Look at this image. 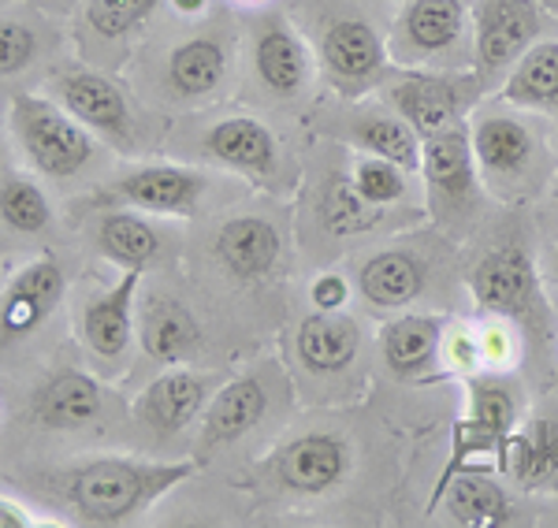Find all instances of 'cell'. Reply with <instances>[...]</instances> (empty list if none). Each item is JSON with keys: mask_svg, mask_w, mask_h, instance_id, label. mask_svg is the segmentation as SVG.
Instances as JSON below:
<instances>
[{"mask_svg": "<svg viewBox=\"0 0 558 528\" xmlns=\"http://www.w3.org/2000/svg\"><path fill=\"white\" fill-rule=\"evenodd\" d=\"M470 34L465 0H407L391 34V52L407 64L454 60Z\"/></svg>", "mask_w": 558, "mask_h": 528, "instance_id": "cell-7", "label": "cell"}, {"mask_svg": "<svg viewBox=\"0 0 558 528\" xmlns=\"http://www.w3.org/2000/svg\"><path fill=\"white\" fill-rule=\"evenodd\" d=\"M52 97L83 123L86 131H97L105 138H116L128 146L134 134V115L128 105V94L105 78L101 71L89 67H64L52 75Z\"/></svg>", "mask_w": 558, "mask_h": 528, "instance_id": "cell-9", "label": "cell"}, {"mask_svg": "<svg viewBox=\"0 0 558 528\" xmlns=\"http://www.w3.org/2000/svg\"><path fill=\"white\" fill-rule=\"evenodd\" d=\"M268 409V391L257 376H242V380L223 383L213 395V402L205 406L202 420V443L205 451H216L223 443H235L250 428H257V420Z\"/></svg>", "mask_w": 558, "mask_h": 528, "instance_id": "cell-20", "label": "cell"}, {"mask_svg": "<svg viewBox=\"0 0 558 528\" xmlns=\"http://www.w3.org/2000/svg\"><path fill=\"white\" fill-rule=\"evenodd\" d=\"M350 472V446L339 435H299L276 454V477L299 495H324L339 488Z\"/></svg>", "mask_w": 558, "mask_h": 528, "instance_id": "cell-12", "label": "cell"}, {"mask_svg": "<svg viewBox=\"0 0 558 528\" xmlns=\"http://www.w3.org/2000/svg\"><path fill=\"white\" fill-rule=\"evenodd\" d=\"M228 71H231L228 45L220 38H213V34H205V38H191V41L175 45L165 67V83L175 97H183V101H205L216 89H223Z\"/></svg>", "mask_w": 558, "mask_h": 528, "instance_id": "cell-23", "label": "cell"}, {"mask_svg": "<svg viewBox=\"0 0 558 528\" xmlns=\"http://www.w3.org/2000/svg\"><path fill=\"white\" fill-rule=\"evenodd\" d=\"M23 525H31V517H26L20 506H12V503L0 499V528H23Z\"/></svg>", "mask_w": 558, "mask_h": 528, "instance_id": "cell-40", "label": "cell"}, {"mask_svg": "<svg viewBox=\"0 0 558 528\" xmlns=\"http://www.w3.org/2000/svg\"><path fill=\"white\" fill-rule=\"evenodd\" d=\"M502 465L525 488H558V425L544 417L533 432L510 435Z\"/></svg>", "mask_w": 558, "mask_h": 528, "instance_id": "cell-27", "label": "cell"}, {"mask_svg": "<svg viewBox=\"0 0 558 528\" xmlns=\"http://www.w3.org/2000/svg\"><path fill=\"white\" fill-rule=\"evenodd\" d=\"M536 0H473V60L481 78L514 67L539 34Z\"/></svg>", "mask_w": 558, "mask_h": 528, "instance_id": "cell-8", "label": "cell"}, {"mask_svg": "<svg viewBox=\"0 0 558 528\" xmlns=\"http://www.w3.org/2000/svg\"><path fill=\"white\" fill-rule=\"evenodd\" d=\"M254 75L272 97H294L310 83V52L287 23H268L257 30Z\"/></svg>", "mask_w": 558, "mask_h": 528, "instance_id": "cell-22", "label": "cell"}, {"mask_svg": "<svg viewBox=\"0 0 558 528\" xmlns=\"http://www.w3.org/2000/svg\"><path fill=\"white\" fill-rule=\"evenodd\" d=\"M172 8L179 15H186V20H194V15H202L209 8V0H172Z\"/></svg>", "mask_w": 558, "mask_h": 528, "instance_id": "cell-41", "label": "cell"}, {"mask_svg": "<svg viewBox=\"0 0 558 528\" xmlns=\"http://www.w3.org/2000/svg\"><path fill=\"white\" fill-rule=\"evenodd\" d=\"M197 472V462H134L97 458L71 469L60 491L86 525H123L146 514L165 491L179 488Z\"/></svg>", "mask_w": 558, "mask_h": 528, "instance_id": "cell-1", "label": "cell"}, {"mask_svg": "<svg viewBox=\"0 0 558 528\" xmlns=\"http://www.w3.org/2000/svg\"><path fill=\"white\" fill-rule=\"evenodd\" d=\"M428 268L413 249H380L357 268V291L373 309H407L421 298Z\"/></svg>", "mask_w": 558, "mask_h": 528, "instance_id": "cell-18", "label": "cell"}, {"mask_svg": "<svg viewBox=\"0 0 558 528\" xmlns=\"http://www.w3.org/2000/svg\"><path fill=\"white\" fill-rule=\"evenodd\" d=\"M38 57V30L12 15H0V78L23 75Z\"/></svg>", "mask_w": 558, "mask_h": 528, "instance_id": "cell-36", "label": "cell"}, {"mask_svg": "<svg viewBox=\"0 0 558 528\" xmlns=\"http://www.w3.org/2000/svg\"><path fill=\"white\" fill-rule=\"evenodd\" d=\"M209 191V179L183 164H146L120 175L97 191V205L134 212H157V217H191L202 194Z\"/></svg>", "mask_w": 558, "mask_h": 528, "instance_id": "cell-6", "label": "cell"}, {"mask_svg": "<svg viewBox=\"0 0 558 528\" xmlns=\"http://www.w3.org/2000/svg\"><path fill=\"white\" fill-rule=\"evenodd\" d=\"M8 123L31 157V164L49 179H71L94 160V138L57 97L15 94L8 105Z\"/></svg>", "mask_w": 558, "mask_h": 528, "instance_id": "cell-2", "label": "cell"}, {"mask_svg": "<svg viewBox=\"0 0 558 528\" xmlns=\"http://www.w3.org/2000/svg\"><path fill=\"white\" fill-rule=\"evenodd\" d=\"M481 89V75H451V71H407L395 78L384 94V105H391L421 138L458 127L470 112Z\"/></svg>", "mask_w": 558, "mask_h": 528, "instance_id": "cell-4", "label": "cell"}, {"mask_svg": "<svg viewBox=\"0 0 558 528\" xmlns=\"http://www.w3.org/2000/svg\"><path fill=\"white\" fill-rule=\"evenodd\" d=\"M160 0H86L83 8V26L94 41H123L131 38L138 26L149 23V15L157 12Z\"/></svg>", "mask_w": 558, "mask_h": 528, "instance_id": "cell-32", "label": "cell"}, {"mask_svg": "<svg viewBox=\"0 0 558 528\" xmlns=\"http://www.w3.org/2000/svg\"><path fill=\"white\" fill-rule=\"evenodd\" d=\"M510 495L495 484L484 472H470L451 480L447 488V514L454 517L458 525H507L510 517Z\"/></svg>", "mask_w": 558, "mask_h": 528, "instance_id": "cell-30", "label": "cell"}, {"mask_svg": "<svg viewBox=\"0 0 558 528\" xmlns=\"http://www.w3.org/2000/svg\"><path fill=\"white\" fill-rule=\"evenodd\" d=\"M202 149L216 164L254 179H268L279 164L276 134L254 115H228V120L213 123L202 134Z\"/></svg>", "mask_w": 558, "mask_h": 528, "instance_id": "cell-14", "label": "cell"}, {"mask_svg": "<svg viewBox=\"0 0 558 528\" xmlns=\"http://www.w3.org/2000/svg\"><path fill=\"white\" fill-rule=\"evenodd\" d=\"M481 361H488V365H499V361H507L510 357V343H507V331H499V328H488V331H481Z\"/></svg>", "mask_w": 558, "mask_h": 528, "instance_id": "cell-39", "label": "cell"}, {"mask_svg": "<svg viewBox=\"0 0 558 528\" xmlns=\"http://www.w3.org/2000/svg\"><path fill=\"white\" fill-rule=\"evenodd\" d=\"M539 8H547V12H555L558 15V0H536Z\"/></svg>", "mask_w": 558, "mask_h": 528, "instance_id": "cell-42", "label": "cell"}, {"mask_svg": "<svg viewBox=\"0 0 558 528\" xmlns=\"http://www.w3.org/2000/svg\"><path fill=\"white\" fill-rule=\"evenodd\" d=\"M343 142H350V146L362 149L368 157L395 160V164H402L407 172H417L421 168V134L413 131L391 105L350 112V120L343 127Z\"/></svg>", "mask_w": 558, "mask_h": 528, "instance_id": "cell-21", "label": "cell"}, {"mask_svg": "<svg viewBox=\"0 0 558 528\" xmlns=\"http://www.w3.org/2000/svg\"><path fill=\"white\" fill-rule=\"evenodd\" d=\"M279 257V231L260 217L228 220L216 231V261L235 280H260L276 268Z\"/></svg>", "mask_w": 558, "mask_h": 528, "instance_id": "cell-24", "label": "cell"}, {"mask_svg": "<svg viewBox=\"0 0 558 528\" xmlns=\"http://www.w3.org/2000/svg\"><path fill=\"white\" fill-rule=\"evenodd\" d=\"M410 175L413 172H407L402 164H395V160L368 157V154H362L354 164H350V186H354L373 209H387V205L407 201Z\"/></svg>", "mask_w": 558, "mask_h": 528, "instance_id": "cell-34", "label": "cell"}, {"mask_svg": "<svg viewBox=\"0 0 558 528\" xmlns=\"http://www.w3.org/2000/svg\"><path fill=\"white\" fill-rule=\"evenodd\" d=\"M470 420L492 432L495 440L510 443L518 425V398L499 376H473L470 380Z\"/></svg>", "mask_w": 558, "mask_h": 528, "instance_id": "cell-33", "label": "cell"}, {"mask_svg": "<svg viewBox=\"0 0 558 528\" xmlns=\"http://www.w3.org/2000/svg\"><path fill=\"white\" fill-rule=\"evenodd\" d=\"M421 175L436 217H473L481 198V172L465 123L421 138Z\"/></svg>", "mask_w": 558, "mask_h": 528, "instance_id": "cell-5", "label": "cell"}, {"mask_svg": "<svg viewBox=\"0 0 558 528\" xmlns=\"http://www.w3.org/2000/svg\"><path fill=\"white\" fill-rule=\"evenodd\" d=\"M34 409L49 428H83L101 414V388L86 372H60L38 391Z\"/></svg>", "mask_w": 558, "mask_h": 528, "instance_id": "cell-25", "label": "cell"}, {"mask_svg": "<svg viewBox=\"0 0 558 528\" xmlns=\"http://www.w3.org/2000/svg\"><path fill=\"white\" fill-rule=\"evenodd\" d=\"M310 302L317 306L320 312H339L350 302V283L343 280L339 272H328L320 275L317 283L310 286Z\"/></svg>", "mask_w": 558, "mask_h": 528, "instance_id": "cell-37", "label": "cell"}, {"mask_svg": "<svg viewBox=\"0 0 558 528\" xmlns=\"http://www.w3.org/2000/svg\"><path fill=\"white\" fill-rule=\"evenodd\" d=\"M380 354L391 376L399 380H425L444 357V320L428 312H407L391 320L380 335Z\"/></svg>", "mask_w": 558, "mask_h": 528, "instance_id": "cell-16", "label": "cell"}, {"mask_svg": "<svg viewBox=\"0 0 558 528\" xmlns=\"http://www.w3.org/2000/svg\"><path fill=\"white\" fill-rule=\"evenodd\" d=\"M94 243L101 249V257H108L112 265L123 268H146L153 257L160 254V231L149 220L134 217V212H105L97 220Z\"/></svg>", "mask_w": 558, "mask_h": 528, "instance_id": "cell-26", "label": "cell"}, {"mask_svg": "<svg viewBox=\"0 0 558 528\" xmlns=\"http://www.w3.org/2000/svg\"><path fill=\"white\" fill-rule=\"evenodd\" d=\"M470 291L488 312L514 320H533L539 306L536 268L525 249L499 246L484 254L470 272Z\"/></svg>", "mask_w": 558, "mask_h": 528, "instance_id": "cell-10", "label": "cell"}, {"mask_svg": "<svg viewBox=\"0 0 558 528\" xmlns=\"http://www.w3.org/2000/svg\"><path fill=\"white\" fill-rule=\"evenodd\" d=\"M362 351V331L343 312H313L294 331V357L305 372L336 376L354 365Z\"/></svg>", "mask_w": 558, "mask_h": 528, "instance_id": "cell-17", "label": "cell"}, {"mask_svg": "<svg viewBox=\"0 0 558 528\" xmlns=\"http://www.w3.org/2000/svg\"><path fill=\"white\" fill-rule=\"evenodd\" d=\"M246 4H250V0H246Z\"/></svg>", "mask_w": 558, "mask_h": 528, "instance_id": "cell-43", "label": "cell"}, {"mask_svg": "<svg viewBox=\"0 0 558 528\" xmlns=\"http://www.w3.org/2000/svg\"><path fill=\"white\" fill-rule=\"evenodd\" d=\"M320 212H324V223H328L336 235H350V231H365L380 209H373V205L350 186V179H336V183L328 186V194H324Z\"/></svg>", "mask_w": 558, "mask_h": 528, "instance_id": "cell-35", "label": "cell"}, {"mask_svg": "<svg viewBox=\"0 0 558 528\" xmlns=\"http://www.w3.org/2000/svg\"><path fill=\"white\" fill-rule=\"evenodd\" d=\"M60 298H64V272H60V265L52 257H41V261L26 265L8 286L0 328L8 335H26L60 306Z\"/></svg>", "mask_w": 558, "mask_h": 528, "instance_id": "cell-19", "label": "cell"}, {"mask_svg": "<svg viewBox=\"0 0 558 528\" xmlns=\"http://www.w3.org/2000/svg\"><path fill=\"white\" fill-rule=\"evenodd\" d=\"M502 97L521 109H558V45L539 41L510 67Z\"/></svg>", "mask_w": 558, "mask_h": 528, "instance_id": "cell-28", "label": "cell"}, {"mask_svg": "<svg viewBox=\"0 0 558 528\" xmlns=\"http://www.w3.org/2000/svg\"><path fill=\"white\" fill-rule=\"evenodd\" d=\"M142 286V268H128L120 283H112L101 298H94L78 317V331H83L86 346L105 361L128 354L134 335V298Z\"/></svg>", "mask_w": 558, "mask_h": 528, "instance_id": "cell-15", "label": "cell"}, {"mask_svg": "<svg viewBox=\"0 0 558 528\" xmlns=\"http://www.w3.org/2000/svg\"><path fill=\"white\" fill-rule=\"evenodd\" d=\"M444 357L454 365V369L470 372L481 361V339H473L470 331H458V335L444 339Z\"/></svg>", "mask_w": 558, "mask_h": 528, "instance_id": "cell-38", "label": "cell"}, {"mask_svg": "<svg viewBox=\"0 0 558 528\" xmlns=\"http://www.w3.org/2000/svg\"><path fill=\"white\" fill-rule=\"evenodd\" d=\"M0 220L20 235H41L52 220L49 198L31 175L0 179Z\"/></svg>", "mask_w": 558, "mask_h": 528, "instance_id": "cell-31", "label": "cell"}, {"mask_svg": "<svg viewBox=\"0 0 558 528\" xmlns=\"http://www.w3.org/2000/svg\"><path fill=\"white\" fill-rule=\"evenodd\" d=\"M213 376L191 372V369H168L165 376L149 383L134 402V417L157 435H175L183 432L191 420L209 406Z\"/></svg>", "mask_w": 558, "mask_h": 528, "instance_id": "cell-13", "label": "cell"}, {"mask_svg": "<svg viewBox=\"0 0 558 528\" xmlns=\"http://www.w3.org/2000/svg\"><path fill=\"white\" fill-rule=\"evenodd\" d=\"M142 346L153 361H179L197 346V324L175 302L149 298L142 309Z\"/></svg>", "mask_w": 558, "mask_h": 528, "instance_id": "cell-29", "label": "cell"}, {"mask_svg": "<svg viewBox=\"0 0 558 528\" xmlns=\"http://www.w3.org/2000/svg\"><path fill=\"white\" fill-rule=\"evenodd\" d=\"M320 64L343 94H354L384 78L387 45L365 20H336L320 34Z\"/></svg>", "mask_w": 558, "mask_h": 528, "instance_id": "cell-11", "label": "cell"}, {"mask_svg": "<svg viewBox=\"0 0 558 528\" xmlns=\"http://www.w3.org/2000/svg\"><path fill=\"white\" fill-rule=\"evenodd\" d=\"M481 183L495 198H521L533 191L539 168V142L525 120L510 112H481L470 127Z\"/></svg>", "mask_w": 558, "mask_h": 528, "instance_id": "cell-3", "label": "cell"}]
</instances>
